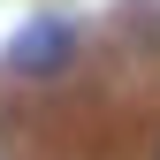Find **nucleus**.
<instances>
[{
    "label": "nucleus",
    "instance_id": "obj_1",
    "mask_svg": "<svg viewBox=\"0 0 160 160\" xmlns=\"http://www.w3.org/2000/svg\"><path fill=\"white\" fill-rule=\"evenodd\" d=\"M69 53H76V23H69V15H31V23L8 38V69H15V76H31V84L61 76V69H69Z\"/></svg>",
    "mask_w": 160,
    "mask_h": 160
},
{
    "label": "nucleus",
    "instance_id": "obj_2",
    "mask_svg": "<svg viewBox=\"0 0 160 160\" xmlns=\"http://www.w3.org/2000/svg\"><path fill=\"white\" fill-rule=\"evenodd\" d=\"M152 160H160V152H152Z\"/></svg>",
    "mask_w": 160,
    "mask_h": 160
}]
</instances>
